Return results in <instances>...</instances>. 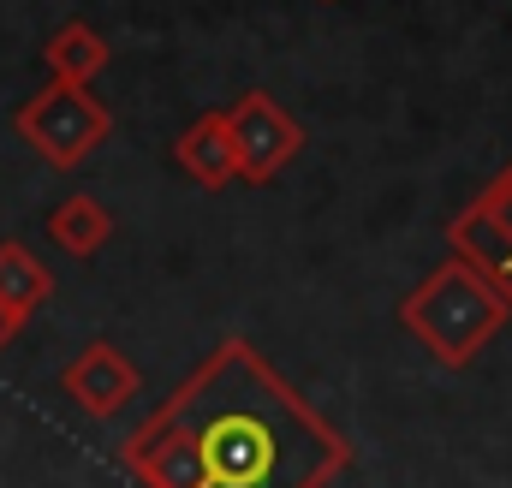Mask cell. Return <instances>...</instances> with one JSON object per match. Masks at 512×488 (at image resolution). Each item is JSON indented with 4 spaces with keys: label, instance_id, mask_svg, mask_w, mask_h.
<instances>
[{
    "label": "cell",
    "instance_id": "9c48e42d",
    "mask_svg": "<svg viewBox=\"0 0 512 488\" xmlns=\"http://www.w3.org/2000/svg\"><path fill=\"white\" fill-rule=\"evenodd\" d=\"M48 298H54V274L42 268V256L18 239H0V310L24 328Z\"/></svg>",
    "mask_w": 512,
    "mask_h": 488
},
{
    "label": "cell",
    "instance_id": "8992f818",
    "mask_svg": "<svg viewBox=\"0 0 512 488\" xmlns=\"http://www.w3.org/2000/svg\"><path fill=\"white\" fill-rule=\"evenodd\" d=\"M60 387H66V399H72L78 411H90V417H120L131 399H137V364H131L120 346L90 340V346L66 364Z\"/></svg>",
    "mask_w": 512,
    "mask_h": 488
},
{
    "label": "cell",
    "instance_id": "6da1fadb",
    "mask_svg": "<svg viewBox=\"0 0 512 488\" xmlns=\"http://www.w3.org/2000/svg\"><path fill=\"white\" fill-rule=\"evenodd\" d=\"M120 465L143 488H328L352 441L233 334L131 429Z\"/></svg>",
    "mask_w": 512,
    "mask_h": 488
},
{
    "label": "cell",
    "instance_id": "52a82bcc",
    "mask_svg": "<svg viewBox=\"0 0 512 488\" xmlns=\"http://www.w3.org/2000/svg\"><path fill=\"white\" fill-rule=\"evenodd\" d=\"M173 161L185 179H197L203 191H221L239 179V149H233V120L227 114H197L173 137Z\"/></svg>",
    "mask_w": 512,
    "mask_h": 488
},
{
    "label": "cell",
    "instance_id": "5b68a950",
    "mask_svg": "<svg viewBox=\"0 0 512 488\" xmlns=\"http://www.w3.org/2000/svg\"><path fill=\"white\" fill-rule=\"evenodd\" d=\"M227 120H233V149H239V179L245 185L280 179V167H292L298 149H304V125L292 120L268 90H245L227 108Z\"/></svg>",
    "mask_w": 512,
    "mask_h": 488
},
{
    "label": "cell",
    "instance_id": "ba28073f",
    "mask_svg": "<svg viewBox=\"0 0 512 488\" xmlns=\"http://www.w3.org/2000/svg\"><path fill=\"white\" fill-rule=\"evenodd\" d=\"M108 60H114L108 36H102L96 24H84V18H66V24L42 42V66H48L54 84H84V90H90V84L108 72Z\"/></svg>",
    "mask_w": 512,
    "mask_h": 488
},
{
    "label": "cell",
    "instance_id": "8fae6325",
    "mask_svg": "<svg viewBox=\"0 0 512 488\" xmlns=\"http://www.w3.org/2000/svg\"><path fill=\"white\" fill-rule=\"evenodd\" d=\"M12 334H18V322H12V316L0 310V352H6V340H12Z\"/></svg>",
    "mask_w": 512,
    "mask_h": 488
},
{
    "label": "cell",
    "instance_id": "30bf717a",
    "mask_svg": "<svg viewBox=\"0 0 512 488\" xmlns=\"http://www.w3.org/2000/svg\"><path fill=\"white\" fill-rule=\"evenodd\" d=\"M48 239L60 244L66 256H96L102 244L114 239V215H108L90 191H72L66 203H54V215H48Z\"/></svg>",
    "mask_w": 512,
    "mask_h": 488
},
{
    "label": "cell",
    "instance_id": "7a4b0ae2",
    "mask_svg": "<svg viewBox=\"0 0 512 488\" xmlns=\"http://www.w3.org/2000/svg\"><path fill=\"white\" fill-rule=\"evenodd\" d=\"M399 322H405V334H411L435 364L465 369L512 322V304L471 268V262L447 256L441 268H429V274L405 292Z\"/></svg>",
    "mask_w": 512,
    "mask_h": 488
},
{
    "label": "cell",
    "instance_id": "277c9868",
    "mask_svg": "<svg viewBox=\"0 0 512 488\" xmlns=\"http://www.w3.org/2000/svg\"><path fill=\"white\" fill-rule=\"evenodd\" d=\"M447 250H453L459 262H471V268L512 304V161L453 215Z\"/></svg>",
    "mask_w": 512,
    "mask_h": 488
},
{
    "label": "cell",
    "instance_id": "3957f363",
    "mask_svg": "<svg viewBox=\"0 0 512 488\" xmlns=\"http://www.w3.org/2000/svg\"><path fill=\"white\" fill-rule=\"evenodd\" d=\"M12 131L54 167H78L90 149H102V137L114 131V114L96 90L84 84H42L18 114H12Z\"/></svg>",
    "mask_w": 512,
    "mask_h": 488
}]
</instances>
